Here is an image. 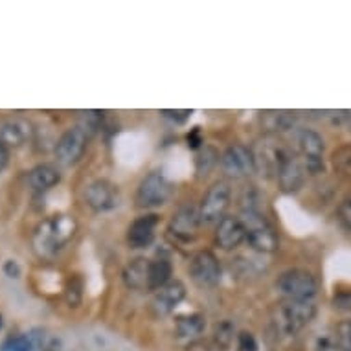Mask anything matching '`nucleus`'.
Here are the masks:
<instances>
[{
	"label": "nucleus",
	"mask_w": 351,
	"mask_h": 351,
	"mask_svg": "<svg viewBox=\"0 0 351 351\" xmlns=\"http://www.w3.org/2000/svg\"><path fill=\"white\" fill-rule=\"evenodd\" d=\"M339 215H340V221L344 223V226L348 230H351V197L350 199H346L339 208Z\"/></svg>",
	"instance_id": "nucleus-34"
},
{
	"label": "nucleus",
	"mask_w": 351,
	"mask_h": 351,
	"mask_svg": "<svg viewBox=\"0 0 351 351\" xmlns=\"http://www.w3.org/2000/svg\"><path fill=\"white\" fill-rule=\"evenodd\" d=\"M188 147L190 149H201L202 145V136H201V131H199V127H195L191 133H188Z\"/></svg>",
	"instance_id": "nucleus-36"
},
{
	"label": "nucleus",
	"mask_w": 351,
	"mask_h": 351,
	"mask_svg": "<svg viewBox=\"0 0 351 351\" xmlns=\"http://www.w3.org/2000/svg\"><path fill=\"white\" fill-rule=\"evenodd\" d=\"M289 147L282 145L276 140V136L267 134L265 138L256 142L252 147L254 164H256V173H259L265 179L276 177L280 164H282L283 156L287 153Z\"/></svg>",
	"instance_id": "nucleus-9"
},
{
	"label": "nucleus",
	"mask_w": 351,
	"mask_h": 351,
	"mask_svg": "<svg viewBox=\"0 0 351 351\" xmlns=\"http://www.w3.org/2000/svg\"><path fill=\"white\" fill-rule=\"evenodd\" d=\"M173 265L167 258H156L149 261V278H147V289L149 291H158L166 287L171 282Z\"/></svg>",
	"instance_id": "nucleus-22"
},
{
	"label": "nucleus",
	"mask_w": 351,
	"mask_h": 351,
	"mask_svg": "<svg viewBox=\"0 0 351 351\" xmlns=\"http://www.w3.org/2000/svg\"><path fill=\"white\" fill-rule=\"evenodd\" d=\"M86 145H88V131H86V127H69L59 136L58 142H56V147H53L56 160L64 167L75 166L83 158V155H85Z\"/></svg>",
	"instance_id": "nucleus-8"
},
{
	"label": "nucleus",
	"mask_w": 351,
	"mask_h": 351,
	"mask_svg": "<svg viewBox=\"0 0 351 351\" xmlns=\"http://www.w3.org/2000/svg\"><path fill=\"white\" fill-rule=\"evenodd\" d=\"M61 182V171L53 164H39L28 175V184L35 193H45Z\"/></svg>",
	"instance_id": "nucleus-19"
},
{
	"label": "nucleus",
	"mask_w": 351,
	"mask_h": 351,
	"mask_svg": "<svg viewBox=\"0 0 351 351\" xmlns=\"http://www.w3.org/2000/svg\"><path fill=\"white\" fill-rule=\"evenodd\" d=\"M2 351H32V340L26 335H17L2 344Z\"/></svg>",
	"instance_id": "nucleus-29"
},
{
	"label": "nucleus",
	"mask_w": 351,
	"mask_h": 351,
	"mask_svg": "<svg viewBox=\"0 0 351 351\" xmlns=\"http://www.w3.org/2000/svg\"><path fill=\"white\" fill-rule=\"evenodd\" d=\"M232 188L230 182L225 179L215 180L206 190L199 204V213H201L202 225H213L219 223L226 215V210L230 206Z\"/></svg>",
	"instance_id": "nucleus-7"
},
{
	"label": "nucleus",
	"mask_w": 351,
	"mask_h": 351,
	"mask_svg": "<svg viewBox=\"0 0 351 351\" xmlns=\"http://www.w3.org/2000/svg\"><path fill=\"white\" fill-rule=\"evenodd\" d=\"M223 171L232 177V179H245L256 173V164H254L252 147H247L245 144H230L223 151L221 160H219Z\"/></svg>",
	"instance_id": "nucleus-11"
},
{
	"label": "nucleus",
	"mask_w": 351,
	"mask_h": 351,
	"mask_svg": "<svg viewBox=\"0 0 351 351\" xmlns=\"http://www.w3.org/2000/svg\"><path fill=\"white\" fill-rule=\"evenodd\" d=\"M162 114L166 116V118H169V120L175 121V123H179V125H182V123H186V121L190 120L191 110H188V109H182V110H162Z\"/></svg>",
	"instance_id": "nucleus-32"
},
{
	"label": "nucleus",
	"mask_w": 351,
	"mask_h": 351,
	"mask_svg": "<svg viewBox=\"0 0 351 351\" xmlns=\"http://www.w3.org/2000/svg\"><path fill=\"white\" fill-rule=\"evenodd\" d=\"M204 328H206V318L201 313L182 315L175 320V331L179 339H199L204 333Z\"/></svg>",
	"instance_id": "nucleus-21"
},
{
	"label": "nucleus",
	"mask_w": 351,
	"mask_h": 351,
	"mask_svg": "<svg viewBox=\"0 0 351 351\" xmlns=\"http://www.w3.org/2000/svg\"><path fill=\"white\" fill-rule=\"evenodd\" d=\"M149 261L147 258L131 259L121 272L123 283L133 291H145L147 289V278H149Z\"/></svg>",
	"instance_id": "nucleus-20"
},
{
	"label": "nucleus",
	"mask_w": 351,
	"mask_h": 351,
	"mask_svg": "<svg viewBox=\"0 0 351 351\" xmlns=\"http://www.w3.org/2000/svg\"><path fill=\"white\" fill-rule=\"evenodd\" d=\"M221 156H219L217 149L212 145H202L201 149L197 151L195 155V177L197 179H204L210 175L213 167L217 166Z\"/></svg>",
	"instance_id": "nucleus-24"
},
{
	"label": "nucleus",
	"mask_w": 351,
	"mask_h": 351,
	"mask_svg": "<svg viewBox=\"0 0 351 351\" xmlns=\"http://www.w3.org/2000/svg\"><path fill=\"white\" fill-rule=\"evenodd\" d=\"M324 138L313 129H296L294 131V153L304 162L305 169L311 175L324 171Z\"/></svg>",
	"instance_id": "nucleus-4"
},
{
	"label": "nucleus",
	"mask_w": 351,
	"mask_h": 351,
	"mask_svg": "<svg viewBox=\"0 0 351 351\" xmlns=\"http://www.w3.org/2000/svg\"><path fill=\"white\" fill-rule=\"evenodd\" d=\"M215 245L223 250H234L247 241V232L243 226L241 219L234 217V215H225L215 226Z\"/></svg>",
	"instance_id": "nucleus-16"
},
{
	"label": "nucleus",
	"mask_w": 351,
	"mask_h": 351,
	"mask_svg": "<svg viewBox=\"0 0 351 351\" xmlns=\"http://www.w3.org/2000/svg\"><path fill=\"white\" fill-rule=\"evenodd\" d=\"M2 326H4V322H2V315H0V329H2Z\"/></svg>",
	"instance_id": "nucleus-40"
},
{
	"label": "nucleus",
	"mask_w": 351,
	"mask_h": 351,
	"mask_svg": "<svg viewBox=\"0 0 351 351\" xmlns=\"http://www.w3.org/2000/svg\"><path fill=\"white\" fill-rule=\"evenodd\" d=\"M294 120H296V116L291 114V112H285V110H267V112L261 114V125L272 136L282 133V131L293 129Z\"/></svg>",
	"instance_id": "nucleus-23"
},
{
	"label": "nucleus",
	"mask_w": 351,
	"mask_h": 351,
	"mask_svg": "<svg viewBox=\"0 0 351 351\" xmlns=\"http://www.w3.org/2000/svg\"><path fill=\"white\" fill-rule=\"evenodd\" d=\"M77 221L74 215L58 213L40 221L32 234V245L39 258H53L74 239Z\"/></svg>",
	"instance_id": "nucleus-1"
},
{
	"label": "nucleus",
	"mask_w": 351,
	"mask_h": 351,
	"mask_svg": "<svg viewBox=\"0 0 351 351\" xmlns=\"http://www.w3.org/2000/svg\"><path fill=\"white\" fill-rule=\"evenodd\" d=\"M234 324L228 322V320H223V322L215 324L212 335L213 348L219 351H228L232 348V342H234Z\"/></svg>",
	"instance_id": "nucleus-25"
},
{
	"label": "nucleus",
	"mask_w": 351,
	"mask_h": 351,
	"mask_svg": "<svg viewBox=\"0 0 351 351\" xmlns=\"http://www.w3.org/2000/svg\"><path fill=\"white\" fill-rule=\"evenodd\" d=\"M188 271H190L191 280L199 287H215L221 280V263L217 256L210 250H199L193 254Z\"/></svg>",
	"instance_id": "nucleus-12"
},
{
	"label": "nucleus",
	"mask_w": 351,
	"mask_h": 351,
	"mask_svg": "<svg viewBox=\"0 0 351 351\" xmlns=\"http://www.w3.org/2000/svg\"><path fill=\"white\" fill-rule=\"evenodd\" d=\"M120 188L109 179H96L85 188V204L93 212L105 213L120 206Z\"/></svg>",
	"instance_id": "nucleus-10"
},
{
	"label": "nucleus",
	"mask_w": 351,
	"mask_h": 351,
	"mask_svg": "<svg viewBox=\"0 0 351 351\" xmlns=\"http://www.w3.org/2000/svg\"><path fill=\"white\" fill-rule=\"evenodd\" d=\"M317 317V305L313 300H285L278 305L276 326L285 335L300 333Z\"/></svg>",
	"instance_id": "nucleus-3"
},
{
	"label": "nucleus",
	"mask_w": 351,
	"mask_h": 351,
	"mask_svg": "<svg viewBox=\"0 0 351 351\" xmlns=\"http://www.w3.org/2000/svg\"><path fill=\"white\" fill-rule=\"evenodd\" d=\"M237 350L239 351H258V342L254 339L252 333L241 331L237 335Z\"/></svg>",
	"instance_id": "nucleus-31"
},
{
	"label": "nucleus",
	"mask_w": 351,
	"mask_h": 351,
	"mask_svg": "<svg viewBox=\"0 0 351 351\" xmlns=\"http://www.w3.org/2000/svg\"><path fill=\"white\" fill-rule=\"evenodd\" d=\"M344 118H346V121H348V125H350V131H351V110L350 112H346Z\"/></svg>",
	"instance_id": "nucleus-39"
},
{
	"label": "nucleus",
	"mask_w": 351,
	"mask_h": 351,
	"mask_svg": "<svg viewBox=\"0 0 351 351\" xmlns=\"http://www.w3.org/2000/svg\"><path fill=\"white\" fill-rule=\"evenodd\" d=\"M305 175H307V169L304 162L300 160V156L293 149H287L276 175L280 190L283 193H296L305 184Z\"/></svg>",
	"instance_id": "nucleus-14"
},
{
	"label": "nucleus",
	"mask_w": 351,
	"mask_h": 351,
	"mask_svg": "<svg viewBox=\"0 0 351 351\" xmlns=\"http://www.w3.org/2000/svg\"><path fill=\"white\" fill-rule=\"evenodd\" d=\"M331 305L337 311L351 313V291H339L333 294L331 298Z\"/></svg>",
	"instance_id": "nucleus-30"
},
{
	"label": "nucleus",
	"mask_w": 351,
	"mask_h": 351,
	"mask_svg": "<svg viewBox=\"0 0 351 351\" xmlns=\"http://www.w3.org/2000/svg\"><path fill=\"white\" fill-rule=\"evenodd\" d=\"M160 225V215L156 213H144L134 219L131 225L127 226V245L131 248H145L155 241L156 228Z\"/></svg>",
	"instance_id": "nucleus-15"
},
{
	"label": "nucleus",
	"mask_w": 351,
	"mask_h": 351,
	"mask_svg": "<svg viewBox=\"0 0 351 351\" xmlns=\"http://www.w3.org/2000/svg\"><path fill=\"white\" fill-rule=\"evenodd\" d=\"M8 162H10V147L0 140V173L6 169Z\"/></svg>",
	"instance_id": "nucleus-38"
},
{
	"label": "nucleus",
	"mask_w": 351,
	"mask_h": 351,
	"mask_svg": "<svg viewBox=\"0 0 351 351\" xmlns=\"http://www.w3.org/2000/svg\"><path fill=\"white\" fill-rule=\"evenodd\" d=\"M239 219L247 232V243L254 250L263 254L276 252L280 247V237L265 217V213L261 210H243Z\"/></svg>",
	"instance_id": "nucleus-2"
},
{
	"label": "nucleus",
	"mask_w": 351,
	"mask_h": 351,
	"mask_svg": "<svg viewBox=\"0 0 351 351\" xmlns=\"http://www.w3.org/2000/svg\"><path fill=\"white\" fill-rule=\"evenodd\" d=\"M201 213L199 206L186 202L182 206L177 208V212L173 213L171 221H169V232L179 241L191 243L199 236V228H201Z\"/></svg>",
	"instance_id": "nucleus-13"
},
{
	"label": "nucleus",
	"mask_w": 351,
	"mask_h": 351,
	"mask_svg": "<svg viewBox=\"0 0 351 351\" xmlns=\"http://www.w3.org/2000/svg\"><path fill=\"white\" fill-rule=\"evenodd\" d=\"M173 195V184L158 171H151L140 180L134 202L142 210L164 206Z\"/></svg>",
	"instance_id": "nucleus-6"
},
{
	"label": "nucleus",
	"mask_w": 351,
	"mask_h": 351,
	"mask_svg": "<svg viewBox=\"0 0 351 351\" xmlns=\"http://www.w3.org/2000/svg\"><path fill=\"white\" fill-rule=\"evenodd\" d=\"M2 271H4V274H6L8 278H13V280H19L21 274H23V269H21V265H19L15 259H6Z\"/></svg>",
	"instance_id": "nucleus-33"
},
{
	"label": "nucleus",
	"mask_w": 351,
	"mask_h": 351,
	"mask_svg": "<svg viewBox=\"0 0 351 351\" xmlns=\"http://www.w3.org/2000/svg\"><path fill=\"white\" fill-rule=\"evenodd\" d=\"M83 278L80 274H70L64 283V300L70 307H77L83 300Z\"/></svg>",
	"instance_id": "nucleus-27"
},
{
	"label": "nucleus",
	"mask_w": 351,
	"mask_h": 351,
	"mask_svg": "<svg viewBox=\"0 0 351 351\" xmlns=\"http://www.w3.org/2000/svg\"><path fill=\"white\" fill-rule=\"evenodd\" d=\"M32 123L24 120L21 116H10L6 120L0 121V140L12 149V147H21L32 138Z\"/></svg>",
	"instance_id": "nucleus-18"
},
{
	"label": "nucleus",
	"mask_w": 351,
	"mask_h": 351,
	"mask_svg": "<svg viewBox=\"0 0 351 351\" xmlns=\"http://www.w3.org/2000/svg\"><path fill=\"white\" fill-rule=\"evenodd\" d=\"M317 351H346L342 346L333 339H318Z\"/></svg>",
	"instance_id": "nucleus-35"
},
{
	"label": "nucleus",
	"mask_w": 351,
	"mask_h": 351,
	"mask_svg": "<svg viewBox=\"0 0 351 351\" xmlns=\"http://www.w3.org/2000/svg\"><path fill=\"white\" fill-rule=\"evenodd\" d=\"M331 164L335 171L346 180H351V144H344L337 147L331 155Z\"/></svg>",
	"instance_id": "nucleus-26"
},
{
	"label": "nucleus",
	"mask_w": 351,
	"mask_h": 351,
	"mask_svg": "<svg viewBox=\"0 0 351 351\" xmlns=\"http://www.w3.org/2000/svg\"><path fill=\"white\" fill-rule=\"evenodd\" d=\"M186 298V285L180 280H171L166 287L158 289L151 300V309L158 317H166Z\"/></svg>",
	"instance_id": "nucleus-17"
},
{
	"label": "nucleus",
	"mask_w": 351,
	"mask_h": 351,
	"mask_svg": "<svg viewBox=\"0 0 351 351\" xmlns=\"http://www.w3.org/2000/svg\"><path fill=\"white\" fill-rule=\"evenodd\" d=\"M184 351H212V344H210L208 340L195 339L190 340V344L186 346Z\"/></svg>",
	"instance_id": "nucleus-37"
},
{
	"label": "nucleus",
	"mask_w": 351,
	"mask_h": 351,
	"mask_svg": "<svg viewBox=\"0 0 351 351\" xmlns=\"http://www.w3.org/2000/svg\"><path fill=\"white\" fill-rule=\"evenodd\" d=\"M276 289L285 300H313L318 293V282L311 271L296 267L278 276Z\"/></svg>",
	"instance_id": "nucleus-5"
},
{
	"label": "nucleus",
	"mask_w": 351,
	"mask_h": 351,
	"mask_svg": "<svg viewBox=\"0 0 351 351\" xmlns=\"http://www.w3.org/2000/svg\"><path fill=\"white\" fill-rule=\"evenodd\" d=\"M335 340L339 342L346 351H351V320H342L335 328Z\"/></svg>",
	"instance_id": "nucleus-28"
}]
</instances>
